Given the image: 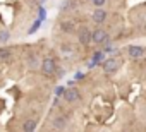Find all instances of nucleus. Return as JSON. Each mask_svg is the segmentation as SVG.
<instances>
[{
	"mask_svg": "<svg viewBox=\"0 0 146 132\" xmlns=\"http://www.w3.org/2000/svg\"><path fill=\"white\" fill-rule=\"evenodd\" d=\"M41 72L45 76H52V74L57 72V65H55V60L52 57L43 58V62H41Z\"/></svg>",
	"mask_w": 146,
	"mask_h": 132,
	"instance_id": "2",
	"label": "nucleus"
},
{
	"mask_svg": "<svg viewBox=\"0 0 146 132\" xmlns=\"http://www.w3.org/2000/svg\"><path fill=\"white\" fill-rule=\"evenodd\" d=\"M65 123H67V117H62V115H58V117L53 120V127H55V129H64Z\"/></svg>",
	"mask_w": 146,
	"mask_h": 132,
	"instance_id": "10",
	"label": "nucleus"
},
{
	"mask_svg": "<svg viewBox=\"0 0 146 132\" xmlns=\"http://www.w3.org/2000/svg\"><path fill=\"white\" fill-rule=\"evenodd\" d=\"M127 53H129V57H131L132 60H139V58L144 57L146 50H144L143 46H139V45H131V46L127 48Z\"/></svg>",
	"mask_w": 146,
	"mask_h": 132,
	"instance_id": "3",
	"label": "nucleus"
},
{
	"mask_svg": "<svg viewBox=\"0 0 146 132\" xmlns=\"http://www.w3.org/2000/svg\"><path fill=\"white\" fill-rule=\"evenodd\" d=\"M60 31L62 33H67V34L74 33L76 31V22L74 21H62L60 22Z\"/></svg>",
	"mask_w": 146,
	"mask_h": 132,
	"instance_id": "8",
	"label": "nucleus"
},
{
	"mask_svg": "<svg viewBox=\"0 0 146 132\" xmlns=\"http://www.w3.org/2000/svg\"><path fill=\"white\" fill-rule=\"evenodd\" d=\"M93 41H95V43H98V45H102V43L108 41V33H107L103 28H96V29L93 31Z\"/></svg>",
	"mask_w": 146,
	"mask_h": 132,
	"instance_id": "6",
	"label": "nucleus"
},
{
	"mask_svg": "<svg viewBox=\"0 0 146 132\" xmlns=\"http://www.w3.org/2000/svg\"><path fill=\"white\" fill-rule=\"evenodd\" d=\"M91 4L98 9V7H103V5L107 4V0H91Z\"/></svg>",
	"mask_w": 146,
	"mask_h": 132,
	"instance_id": "13",
	"label": "nucleus"
},
{
	"mask_svg": "<svg viewBox=\"0 0 146 132\" xmlns=\"http://www.w3.org/2000/svg\"><path fill=\"white\" fill-rule=\"evenodd\" d=\"M35 129H36V120H26L24 123H23V132H35Z\"/></svg>",
	"mask_w": 146,
	"mask_h": 132,
	"instance_id": "9",
	"label": "nucleus"
},
{
	"mask_svg": "<svg viewBox=\"0 0 146 132\" xmlns=\"http://www.w3.org/2000/svg\"><path fill=\"white\" fill-rule=\"evenodd\" d=\"M93 22H96V24H103L105 21H107V17H108V14H107V11L103 9V7H98L95 12H93Z\"/></svg>",
	"mask_w": 146,
	"mask_h": 132,
	"instance_id": "7",
	"label": "nucleus"
},
{
	"mask_svg": "<svg viewBox=\"0 0 146 132\" xmlns=\"http://www.w3.org/2000/svg\"><path fill=\"white\" fill-rule=\"evenodd\" d=\"M64 100L69 101V103H76V101L81 100V94H79V91H78L76 88H69V89H65V93H64Z\"/></svg>",
	"mask_w": 146,
	"mask_h": 132,
	"instance_id": "5",
	"label": "nucleus"
},
{
	"mask_svg": "<svg viewBox=\"0 0 146 132\" xmlns=\"http://www.w3.org/2000/svg\"><path fill=\"white\" fill-rule=\"evenodd\" d=\"M78 40H79V43H81V45L88 46V45H90V41H93V31H91L90 28H86V26L79 28V31H78Z\"/></svg>",
	"mask_w": 146,
	"mask_h": 132,
	"instance_id": "1",
	"label": "nucleus"
},
{
	"mask_svg": "<svg viewBox=\"0 0 146 132\" xmlns=\"http://www.w3.org/2000/svg\"><path fill=\"white\" fill-rule=\"evenodd\" d=\"M102 65H103V71H105V72L112 74V72H117V69H119V65H120V63H119V60H117V58H113V57H112V58H107Z\"/></svg>",
	"mask_w": 146,
	"mask_h": 132,
	"instance_id": "4",
	"label": "nucleus"
},
{
	"mask_svg": "<svg viewBox=\"0 0 146 132\" xmlns=\"http://www.w3.org/2000/svg\"><path fill=\"white\" fill-rule=\"evenodd\" d=\"M9 38H11L9 31H0V41H2V43H4V41H7Z\"/></svg>",
	"mask_w": 146,
	"mask_h": 132,
	"instance_id": "12",
	"label": "nucleus"
},
{
	"mask_svg": "<svg viewBox=\"0 0 146 132\" xmlns=\"http://www.w3.org/2000/svg\"><path fill=\"white\" fill-rule=\"evenodd\" d=\"M103 57H105V55H103V51H96V53H95V57H93V63L100 62V60H102Z\"/></svg>",
	"mask_w": 146,
	"mask_h": 132,
	"instance_id": "14",
	"label": "nucleus"
},
{
	"mask_svg": "<svg viewBox=\"0 0 146 132\" xmlns=\"http://www.w3.org/2000/svg\"><path fill=\"white\" fill-rule=\"evenodd\" d=\"M7 58H11V50L7 46H2L0 48V60H7Z\"/></svg>",
	"mask_w": 146,
	"mask_h": 132,
	"instance_id": "11",
	"label": "nucleus"
}]
</instances>
